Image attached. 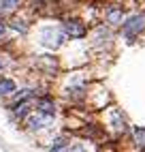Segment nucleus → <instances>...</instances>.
I'll return each mask as SVG.
<instances>
[{"instance_id":"nucleus-1","label":"nucleus","mask_w":145,"mask_h":152,"mask_svg":"<svg viewBox=\"0 0 145 152\" xmlns=\"http://www.w3.org/2000/svg\"><path fill=\"white\" fill-rule=\"evenodd\" d=\"M122 28H124V32L128 37H134V34H139V30L145 28V17L143 15H134V17L128 19V22H124Z\"/></svg>"},{"instance_id":"nucleus-2","label":"nucleus","mask_w":145,"mask_h":152,"mask_svg":"<svg viewBox=\"0 0 145 152\" xmlns=\"http://www.w3.org/2000/svg\"><path fill=\"white\" fill-rule=\"evenodd\" d=\"M64 32L70 39H81L86 34V26L81 24L79 19H68V22H64Z\"/></svg>"},{"instance_id":"nucleus-3","label":"nucleus","mask_w":145,"mask_h":152,"mask_svg":"<svg viewBox=\"0 0 145 152\" xmlns=\"http://www.w3.org/2000/svg\"><path fill=\"white\" fill-rule=\"evenodd\" d=\"M47 120H49V116H45V114H41V111H38V116L28 118V126L32 129V131H36V129H41V126H45Z\"/></svg>"},{"instance_id":"nucleus-4","label":"nucleus","mask_w":145,"mask_h":152,"mask_svg":"<svg viewBox=\"0 0 145 152\" xmlns=\"http://www.w3.org/2000/svg\"><path fill=\"white\" fill-rule=\"evenodd\" d=\"M15 92V82L7 77H0V94H13Z\"/></svg>"},{"instance_id":"nucleus-5","label":"nucleus","mask_w":145,"mask_h":152,"mask_svg":"<svg viewBox=\"0 0 145 152\" xmlns=\"http://www.w3.org/2000/svg\"><path fill=\"white\" fill-rule=\"evenodd\" d=\"M38 111H41V114H45V116H54V103H51V101H41V103H38Z\"/></svg>"},{"instance_id":"nucleus-6","label":"nucleus","mask_w":145,"mask_h":152,"mask_svg":"<svg viewBox=\"0 0 145 152\" xmlns=\"http://www.w3.org/2000/svg\"><path fill=\"white\" fill-rule=\"evenodd\" d=\"M107 19L113 24H120L122 22V9H109L107 11Z\"/></svg>"},{"instance_id":"nucleus-7","label":"nucleus","mask_w":145,"mask_h":152,"mask_svg":"<svg viewBox=\"0 0 145 152\" xmlns=\"http://www.w3.org/2000/svg\"><path fill=\"white\" fill-rule=\"evenodd\" d=\"M132 133H134V141H137V146L139 148H145V129H139L137 126Z\"/></svg>"},{"instance_id":"nucleus-8","label":"nucleus","mask_w":145,"mask_h":152,"mask_svg":"<svg viewBox=\"0 0 145 152\" xmlns=\"http://www.w3.org/2000/svg\"><path fill=\"white\" fill-rule=\"evenodd\" d=\"M28 114V103H26V101H19V103L15 105V116L17 118H24Z\"/></svg>"},{"instance_id":"nucleus-9","label":"nucleus","mask_w":145,"mask_h":152,"mask_svg":"<svg viewBox=\"0 0 145 152\" xmlns=\"http://www.w3.org/2000/svg\"><path fill=\"white\" fill-rule=\"evenodd\" d=\"M17 4V0H0V11H9Z\"/></svg>"},{"instance_id":"nucleus-10","label":"nucleus","mask_w":145,"mask_h":152,"mask_svg":"<svg viewBox=\"0 0 145 152\" xmlns=\"http://www.w3.org/2000/svg\"><path fill=\"white\" fill-rule=\"evenodd\" d=\"M49 152H66V144H64V139H56V146L51 148Z\"/></svg>"},{"instance_id":"nucleus-11","label":"nucleus","mask_w":145,"mask_h":152,"mask_svg":"<svg viewBox=\"0 0 145 152\" xmlns=\"http://www.w3.org/2000/svg\"><path fill=\"white\" fill-rule=\"evenodd\" d=\"M13 28H17V30H22V32H26V30H28V28H26L24 24H19V19H15V22H13Z\"/></svg>"},{"instance_id":"nucleus-12","label":"nucleus","mask_w":145,"mask_h":152,"mask_svg":"<svg viewBox=\"0 0 145 152\" xmlns=\"http://www.w3.org/2000/svg\"><path fill=\"white\" fill-rule=\"evenodd\" d=\"M4 34H7V26L0 22V41H4Z\"/></svg>"},{"instance_id":"nucleus-13","label":"nucleus","mask_w":145,"mask_h":152,"mask_svg":"<svg viewBox=\"0 0 145 152\" xmlns=\"http://www.w3.org/2000/svg\"><path fill=\"white\" fill-rule=\"evenodd\" d=\"M66 152H86V150H83V146H72V148L66 150Z\"/></svg>"},{"instance_id":"nucleus-14","label":"nucleus","mask_w":145,"mask_h":152,"mask_svg":"<svg viewBox=\"0 0 145 152\" xmlns=\"http://www.w3.org/2000/svg\"><path fill=\"white\" fill-rule=\"evenodd\" d=\"M7 64H9V60H7V58H0V69H4Z\"/></svg>"}]
</instances>
